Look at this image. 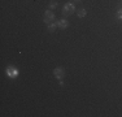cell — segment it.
Masks as SVG:
<instances>
[{
	"label": "cell",
	"mask_w": 122,
	"mask_h": 117,
	"mask_svg": "<svg viewBox=\"0 0 122 117\" xmlns=\"http://www.w3.org/2000/svg\"><path fill=\"white\" fill-rule=\"evenodd\" d=\"M74 12H75L74 4H71V3H66V4L64 5V8H62V14L64 16H70V14H73Z\"/></svg>",
	"instance_id": "cell-1"
},
{
	"label": "cell",
	"mask_w": 122,
	"mask_h": 117,
	"mask_svg": "<svg viewBox=\"0 0 122 117\" xmlns=\"http://www.w3.org/2000/svg\"><path fill=\"white\" fill-rule=\"evenodd\" d=\"M5 74L9 78H17L18 77V69H17L16 66H8V68L5 69Z\"/></svg>",
	"instance_id": "cell-2"
},
{
	"label": "cell",
	"mask_w": 122,
	"mask_h": 117,
	"mask_svg": "<svg viewBox=\"0 0 122 117\" xmlns=\"http://www.w3.org/2000/svg\"><path fill=\"white\" fill-rule=\"evenodd\" d=\"M53 75L59 81H61L64 78V75H65V70H64V68H61V66H57V68H55V70H53Z\"/></svg>",
	"instance_id": "cell-3"
},
{
	"label": "cell",
	"mask_w": 122,
	"mask_h": 117,
	"mask_svg": "<svg viewBox=\"0 0 122 117\" xmlns=\"http://www.w3.org/2000/svg\"><path fill=\"white\" fill-rule=\"evenodd\" d=\"M44 22L46 23H49V22H53V20H55V14H53V12H52L51 9H48V11H46L44 12Z\"/></svg>",
	"instance_id": "cell-4"
},
{
	"label": "cell",
	"mask_w": 122,
	"mask_h": 117,
	"mask_svg": "<svg viewBox=\"0 0 122 117\" xmlns=\"http://www.w3.org/2000/svg\"><path fill=\"white\" fill-rule=\"evenodd\" d=\"M68 25H69L68 21H66V20H64V18H62V20H60V21H57V27L62 29V30L68 27Z\"/></svg>",
	"instance_id": "cell-5"
},
{
	"label": "cell",
	"mask_w": 122,
	"mask_h": 117,
	"mask_svg": "<svg viewBox=\"0 0 122 117\" xmlns=\"http://www.w3.org/2000/svg\"><path fill=\"white\" fill-rule=\"evenodd\" d=\"M56 27H57V22H49V23H47V29H48L49 33H53V31L56 30Z\"/></svg>",
	"instance_id": "cell-6"
},
{
	"label": "cell",
	"mask_w": 122,
	"mask_h": 117,
	"mask_svg": "<svg viewBox=\"0 0 122 117\" xmlns=\"http://www.w3.org/2000/svg\"><path fill=\"white\" fill-rule=\"evenodd\" d=\"M77 14H78V17H79V18H82V17H85L86 16V9L85 8H82V9H79L77 12Z\"/></svg>",
	"instance_id": "cell-7"
},
{
	"label": "cell",
	"mask_w": 122,
	"mask_h": 117,
	"mask_svg": "<svg viewBox=\"0 0 122 117\" xmlns=\"http://www.w3.org/2000/svg\"><path fill=\"white\" fill-rule=\"evenodd\" d=\"M57 8V3L56 1H51L49 3V9H56Z\"/></svg>",
	"instance_id": "cell-8"
},
{
	"label": "cell",
	"mask_w": 122,
	"mask_h": 117,
	"mask_svg": "<svg viewBox=\"0 0 122 117\" xmlns=\"http://www.w3.org/2000/svg\"><path fill=\"white\" fill-rule=\"evenodd\" d=\"M117 18L118 20H122V8H120V9L117 11Z\"/></svg>",
	"instance_id": "cell-9"
},
{
	"label": "cell",
	"mask_w": 122,
	"mask_h": 117,
	"mask_svg": "<svg viewBox=\"0 0 122 117\" xmlns=\"http://www.w3.org/2000/svg\"><path fill=\"white\" fill-rule=\"evenodd\" d=\"M77 1H81V0H77Z\"/></svg>",
	"instance_id": "cell-10"
}]
</instances>
